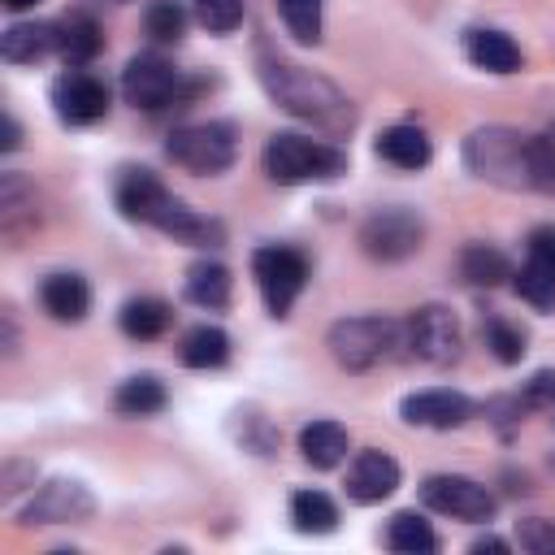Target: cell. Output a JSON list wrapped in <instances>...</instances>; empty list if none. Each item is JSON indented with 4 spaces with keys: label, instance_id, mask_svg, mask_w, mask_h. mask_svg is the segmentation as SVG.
Listing matches in <instances>:
<instances>
[{
    "label": "cell",
    "instance_id": "obj_15",
    "mask_svg": "<svg viewBox=\"0 0 555 555\" xmlns=\"http://www.w3.org/2000/svg\"><path fill=\"white\" fill-rule=\"evenodd\" d=\"M399 481H403L399 460L386 455V451H377V447H369V451H360L351 460L343 486H347V499L351 503H382V499H390L399 490Z\"/></svg>",
    "mask_w": 555,
    "mask_h": 555
},
{
    "label": "cell",
    "instance_id": "obj_17",
    "mask_svg": "<svg viewBox=\"0 0 555 555\" xmlns=\"http://www.w3.org/2000/svg\"><path fill=\"white\" fill-rule=\"evenodd\" d=\"M464 52H468V61L477 65V69H486V74H516L520 69V48L512 43V35H503V30H494V26H477V30H468L464 35Z\"/></svg>",
    "mask_w": 555,
    "mask_h": 555
},
{
    "label": "cell",
    "instance_id": "obj_9",
    "mask_svg": "<svg viewBox=\"0 0 555 555\" xmlns=\"http://www.w3.org/2000/svg\"><path fill=\"white\" fill-rule=\"evenodd\" d=\"M464 347V330L460 317L442 304H425L403 321V356L421 360V364H455Z\"/></svg>",
    "mask_w": 555,
    "mask_h": 555
},
{
    "label": "cell",
    "instance_id": "obj_3",
    "mask_svg": "<svg viewBox=\"0 0 555 555\" xmlns=\"http://www.w3.org/2000/svg\"><path fill=\"white\" fill-rule=\"evenodd\" d=\"M529 134L512 126H477L464 139V165L473 178L503 186V191H533V160H529Z\"/></svg>",
    "mask_w": 555,
    "mask_h": 555
},
{
    "label": "cell",
    "instance_id": "obj_10",
    "mask_svg": "<svg viewBox=\"0 0 555 555\" xmlns=\"http://www.w3.org/2000/svg\"><path fill=\"white\" fill-rule=\"evenodd\" d=\"M360 251L369 260H408L421 243H425V221L421 212L403 208V204H390V208H373L364 221H360Z\"/></svg>",
    "mask_w": 555,
    "mask_h": 555
},
{
    "label": "cell",
    "instance_id": "obj_29",
    "mask_svg": "<svg viewBox=\"0 0 555 555\" xmlns=\"http://www.w3.org/2000/svg\"><path fill=\"white\" fill-rule=\"evenodd\" d=\"M512 286L525 304L533 308H555V269L538 264V260H525L520 269H512Z\"/></svg>",
    "mask_w": 555,
    "mask_h": 555
},
{
    "label": "cell",
    "instance_id": "obj_18",
    "mask_svg": "<svg viewBox=\"0 0 555 555\" xmlns=\"http://www.w3.org/2000/svg\"><path fill=\"white\" fill-rule=\"evenodd\" d=\"M56 52V22H13L0 35V56L9 65H35Z\"/></svg>",
    "mask_w": 555,
    "mask_h": 555
},
{
    "label": "cell",
    "instance_id": "obj_23",
    "mask_svg": "<svg viewBox=\"0 0 555 555\" xmlns=\"http://www.w3.org/2000/svg\"><path fill=\"white\" fill-rule=\"evenodd\" d=\"M169 304L165 299H156V295H139V299H130V304H121V312H117V325H121V334L126 338H139V343H147V338H160L165 330H169Z\"/></svg>",
    "mask_w": 555,
    "mask_h": 555
},
{
    "label": "cell",
    "instance_id": "obj_32",
    "mask_svg": "<svg viewBox=\"0 0 555 555\" xmlns=\"http://www.w3.org/2000/svg\"><path fill=\"white\" fill-rule=\"evenodd\" d=\"M191 17L208 35H230L243 26V0H191Z\"/></svg>",
    "mask_w": 555,
    "mask_h": 555
},
{
    "label": "cell",
    "instance_id": "obj_41",
    "mask_svg": "<svg viewBox=\"0 0 555 555\" xmlns=\"http://www.w3.org/2000/svg\"><path fill=\"white\" fill-rule=\"evenodd\" d=\"M0 330H4V356H13L17 351V330H13V317L9 312L0 317Z\"/></svg>",
    "mask_w": 555,
    "mask_h": 555
},
{
    "label": "cell",
    "instance_id": "obj_34",
    "mask_svg": "<svg viewBox=\"0 0 555 555\" xmlns=\"http://www.w3.org/2000/svg\"><path fill=\"white\" fill-rule=\"evenodd\" d=\"M529 160H533V191L555 195V121H551L542 134H533Z\"/></svg>",
    "mask_w": 555,
    "mask_h": 555
},
{
    "label": "cell",
    "instance_id": "obj_1",
    "mask_svg": "<svg viewBox=\"0 0 555 555\" xmlns=\"http://www.w3.org/2000/svg\"><path fill=\"white\" fill-rule=\"evenodd\" d=\"M113 199L121 208L126 221H139V225H152L186 247H221L225 243V225L217 217H204L195 208H186L152 169H121L117 173V186H113Z\"/></svg>",
    "mask_w": 555,
    "mask_h": 555
},
{
    "label": "cell",
    "instance_id": "obj_4",
    "mask_svg": "<svg viewBox=\"0 0 555 555\" xmlns=\"http://www.w3.org/2000/svg\"><path fill=\"white\" fill-rule=\"evenodd\" d=\"M264 173L278 186H299V182H330L338 173H347V152L312 139V134H295V130H278L264 143Z\"/></svg>",
    "mask_w": 555,
    "mask_h": 555
},
{
    "label": "cell",
    "instance_id": "obj_5",
    "mask_svg": "<svg viewBox=\"0 0 555 555\" xmlns=\"http://www.w3.org/2000/svg\"><path fill=\"white\" fill-rule=\"evenodd\" d=\"M330 356L347 369V373H364L377 369L382 360L403 356V321L395 317H343L330 325Z\"/></svg>",
    "mask_w": 555,
    "mask_h": 555
},
{
    "label": "cell",
    "instance_id": "obj_11",
    "mask_svg": "<svg viewBox=\"0 0 555 555\" xmlns=\"http://www.w3.org/2000/svg\"><path fill=\"white\" fill-rule=\"evenodd\" d=\"M421 503L429 512H438V516H455V520H473V525L490 520L494 507H499V499L481 481L460 477V473H434V477H425L421 481Z\"/></svg>",
    "mask_w": 555,
    "mask_h": 555
},
{
    "label": "cell",
    "instance_id": "obj_37",
    "mask_svg": "<svg viewBox=\"0 0 555 555\" xmlns=\"http://www.w3.org/2000/svg\"><path fill=\"white\" fill-rule=\"evenodd\" d=\"M520 399H525V408H551L555 403V373L551 369H542V373H533L529 382H525V390H520Z\"/></svg>",
    "mask_w": 555,
    "mask_h": 555
},
{
    "label": "cell",
    "instance_id": "obj_25",
    "mask_svg": "<svg viewBox=\"0 0 555 555\" xmlns=\"http://www.w3.org/2000/svg\"><path fill=\"white\" fill-rule=\"evenodd\" d=\"M291 520L299 533H334L338 529V503L325 490H295L291 494Z\"/></svg>",
    "mask_w": 555,
    "mask_h": 555
},
{
    "label": "cell",
    "instance_id": "obj_40",
    "mask_svg": "<svg viewBox=\"0 0 555 555\" xmlns=\"http://www.w3.org/2000/svg\"><path fill=\"white\" fill-rule=\"evenodd\" d=\"M17 143H22V126H17L13 113H4V139H0V152H17Z\"/></svg>",
    "mask_w": 555,
    "mask_h": 555
},
{
    "label": "cell",
    "instance_id": "obj_39",
    "mask_svg": "<svg viewBox=\"0 0 555 555\" xmlns=\"http://www.w3.org/2000/svg\"><path fill=\"white\" fill-rule=\"evenodd\" d=\"M30 468H35V464H22V460H9V464H4V490H0V494H4V499H13V494L22 490V473H30Z\"/></svg>",
    "mask_w": 555,
    "mask_h": 555
},
{
    "label": "cell",
    "instance_id": "obj_26",
    "mask_svg": "<svg viewBox=\"0 0 555 555\" xmlns=\"http://www.w3.org/2000/svg\"><path fill=\"white\" fill-rule=\"evenodd\" d=\"M186 299L191 304H199V308H208V312H217V308H225L230 304V291H234V278H230V269L225 264H195L191 273H186Z\"/></svg>",
    "mask_w": 555,
    "mask_h": 555
},
{
    "label": "cell",
    "instance_id": "obj_19",
    "mask_svg": "<svg viewBox=\"0 0 555 555\" xmlns=\"http://www.w3.org/2000/svg\"><path fill=\"white\" fill-rule=\"evenodd\" d=\"M377 156L386 160V165H395V169H425L429 165V156H434V143H429V134L421 130V126H386L382 134H377Z\"/></svg>",
    "mask_w": 555,
    "mask_h": 555
},
{
    "label": "cell",
    "instance_id": "obj_28",
    "mask_svg": "<svg viewBox=\"0 0 555 555\" xmlns=\"http://www.w3.org/2000/svg\"><path fill=\"white\" fill-rule=\"evenodd\" d=\"M386 546L399 551V555H429V551H438V533L429 529L425 516H416V512H395L390 525H386Z\"/></svg>",
    "mask_w": 555,
    "mask_h": 555
},
{
    "label": "cell",
    "instance_id": "obj_35",
    "mask_svg": "<svg viewBox=\"0 0 555 555\" xmlns=\"http://www.w3.org/2000/svg\"><path fill=\"white\" fill-rule=\"evenodd\" d=\"M516 542L533 555H555V520H546V516L516 520Z\"/></svg>",
    "mask_w": 555,
    "mask_h": 555
},
{
    "label": "cell",
    "instance_id": "obj_38",
    "mask_svg": "<svg viewBox=\"0 0 555 555\" xmlns=\"http://www.w3.org/2000/svg\"><path fill=\"white\" fill-rule=\"evenodd\" d=\"M529 260L555 269V225H538V230L529 234Z\"/></svg>",
    "mask_w": 555,
    "mask_h": 555
},
{
    "label": "cell",
    "instance_id": "obj_16",
    "mask_svg": "<svg viewBox=\"0 0 555 555\" xmlns=\"http://www.w3.org/2000/svg\"><path fill=\"white\" fill-rule=\"evenodd\" d=\"M39 304L52 321H82L91 308V286L82 273H48L39 286Z\"/></svg>",
    "mask_w": 555,
    "mask_h": 555
},
{
    "label": "cell",
    "instance_id": "obj_43",
    "mask_svg": "<svg viewBox=\"0 0 555 555\" xmlns=\"http://www.w3.org/2000/svg\"><path fill=\"white\" fill-rule=\"evenodd\" d=\"M39 0H4V9H13V13H22V9H35Z\"/></svg>",
    "mask_w": 555,
    "mask_h": 555
},
{
    "label": "cell",
    "instance_id": "obj_31",
    "mask_svg": "<svg viewBox=\"0 0 555 555\" xmlns=\"http://www.w3.org/2000/svg\"><path fill=\"white\" fill-rule=\"evenodd\" d=\"M321 9H325V0H278V13L299 43L321 39Z\"/></svg>",
    "mask_w": 555,
    "mask_h": 555
},
{
    "label": "cell",
    "instance_id": "obj_14",
    "mask_svg": "<svg viewBox=\"0 0 555 555\" xmlns=\"http://www.w3.org/2000/svg\"><path fill=\"white\" fill-rule=\"evenodd\" d=\"M399 416L408 425H421V429H460L468 416H473V399L460 395V390H447V386H434V390H416L399 403Z\"/></svg>",
    "mask_w": 555,
    "mask_h": 555
},
{
    "label": "cell",
    "instance_id": "obj_13",
    "mask_svg": "<svg viewBox=\"0 0 555 555\" xmlns=\"http://www.w3.org/2000/svg\"><path fill=\"white\" fill-rule=\"evenodd\" d=\"M52 108L65 126H91L108 113V87L100 74L74 65L52 82Z\"/></svg>",
    "mask_w": 555,
    "mask_h": 555
},
{
    "label": "cell",
    "instance_id": "obj_21",
    "mask_svg": "<svg viewBox=\"0 0 555 555\" xmlns=\"http://www.w3.org/2000/svg\"><path fill=\"white\" fill-rule=\"evenodd\" d=\"M347 429L338 421H308L299 429V455L312 464V468H338L347 460Z\"/></svg>",
    "mask_w": 555,
    "mask_h": 555
},
{
    "label": "cell",
    "instance_id": "obj_22",
    "mask_svg": "<svg viewBox=\"0 0 555 555\" xmlns=\"http://www.w3.org/2000/svg\"><path fill=\"white\" fill-rule=\"evenodd\" d=\"M178 360L186 369H221L230 360V334L221 325H195L178 343Z\"/></svg>",
    "mask_w": 555,
    "mask_h": 555
},
{
    "label": "cell",
    "instance_id": "obj_20",
    "mask_svg": "<svg viewBox=\"0 0 555 555\" xmlns=\"http://www.w3.org/2000/svg\"><path fill=\"white\" fill-rule=\"evenodd\" d=\"M104 48V30L91 13H65L56 22V56L69 61V65H87L95 61Z\"/></svg>",
    "mask_w": 555,
    "mask_h": 555
},
{
    "label": "cell",
    "instance_id": "obj_6",
    "mask_svg": "<svg viewBox=\"0 0 555 555\" xmlns=\"http://www.w3.org/2000/svg\"><path fill=\"white\" fill-rule=\"evenodd\" d=\"M204 82L199 78H186L173 61H165L160 52H139L130 56V65L121 69V95L126 104L143 108V113H160V108H173V104H186L191 95H199Z\"/></svg>",
    "mask_w": 555,
    "mask_h": 555
},
{
    "label": "cell",
    "instance_id": "obj_44",
    "mask_svg": "<svg viewBox=\"0 0 555 555\" xmlns=\"http://www.w3.org/2000/svg\"><path fill=\"white\" fill-rule=\"evenodd\" d=\"M546 412H551V425H555V403H551V408H546Z\"/></svg>",
    "mask_w": 555,
    "mask_h": 555
},
{
    "label": "cell",
    "instance_id": "obj_24",
    "mask_svg": "<svg viewBox=\"0 0 555 555\" xmlns=\"http://www.w3.org/2000/svg\"><path fill=\"white\" fill-rule=\"evenodd\" d=\"M460 278L473 286H499L512 278V260L490 243H468L460 251Z\"/></svg>",
    "mask_w": 555,
    "mask_h": 555
},
{
    "label": "cell",
    "instance_id": "obj_2",
    "mask_svg": "<svg viewBox=\"0 0 555 555\" xmlns=\"http://www.w3.org/2000/svg\"><path fill=\"white\" fill-rule=\"evenodd\" d=\"M260 82L282 113H291L308 126H321L330 134H343L356 126V108H351L347 91H338L330 78H321L304 65H291L273 52H260Z\"/></svg>",
    "mask_w": 555,
    "mask_h": 555
},
{
    "label": "cell",
    "instance_id": "obj_8",
    "mask_svg": "<svg viewBox=\"0 0 555 555\" xmlns=\"http://www.w3.org/2000/svg\"><path fill=\"white\" fill-rule=\"evenodd\" d=\"M251 278L260 286V299L273 317H286L299 299V291L308 286V256L295 251V247H282V243H269V247H256L251 251Z\"/></svg>",
    "mask_w": 555,
    "mask_h": 555
},
{
    "label": "cell",
    "instance_id": "obj_30",
    "mask_svg": "<svg viewBox=\"0 0 555 555\" xmlns=\"http://www.w3.org/2000/svg\"><path fill=\"white\" fill-rule=\"evenodd\" d=\"M143 26L156 43H178L186 35V9L182 0H152L143 13Z\"/></svg>",
    "mask_w": 555,
    "mask_h": 555
},
{
    "label": "cell",
    "instance_id": "obj_12",
    "mask_svg": "<svg viewBox=\"0 0 555 555\" xmlns=\"http://www.w3.org/2000/svg\"><path fill=\"white\" fill-rule=\"evenodd\" d=\"M91 516H95V499L74 477H56V481L39 486L35 499L17 512L22 525H78V520H91Z\"/></svg>",
    "mask_w": 555,
    "mask_h": 555
},
{
    "label": "cell",
    "instance_id": "obj_36",
    "mask_svg": "<svg viewBox=\"0 0 555 555\" xmlns=\"http://www.w3.org/2000/svg\"><path fill=\"white\" fill-rule=\"evenodd\" d=\"M481 412H486V416H490V421L499 425V434L507 438V434H512V429L520 425V412H525V399H520V395H499V399H490V403H486Z\"/></svg>",
    "mask_w": 555,
    "mask_h": 555
},
{
    "label": "cell",
    "instance_id": "obj_27",
    "mask_svg": "<svg viewBox=\"0 0 555 555\" xmlns=\"http://www.w3.org/2000/svg\"><path fill=\"white\" fill-rule=\"evenodd\" d=\"M113 403H117L121 416H152V412H160V408L169 403V395H165V382H160V377L139 373V377H126V382L117 386Z\"/></svg>",
    "mask_w": 555,
    "mask_h": 555
},
{
    "label": "cell",
    "instance_id": "obj_7",
    "mask_svg": "<svg viewBox=\"0 0 555 555\" xmlns=\"http://www.w3.org/2000/svg\"><path fill=\"white\" fill-rule=\"evenodd\" d=\"M165 152L173 165H182L191 173H225L238 156V143H234L230 121H191L169 134Z\"/></svg>",
    "mask_w": 555,
    "mask_h": 555
},
{
    "label": "cell",
    "instance_id": "obj_42",
    "mask_svg": "<svg viewBox=\"0 0 555 555\" xmlns=\"http://www.w3.org/2000/svg\"><path fill=\"white\" fill-rule=\"evenodd\" d=\"M473 551H512V542H507V538L486 533V538H477V542H473Z\"/></svg>",
    "mask_w": 555,
    "mask_h": 555
},
{
    "label": "cell",
    "instance_id": "obj_33",
    "mask_svg": "<svg viewBox=\"0 0 555 555\" xmlns=\"http://www.w3.org/2000/svg\"><path fill=\"white\" fill-rule=\"evenodd\" d=\"M486 347L494 351L499 364H520V356H525V330L512 325V321H503V317H490L486 321Z\"/></svg>",
    "mask_w": 555,
    "mask_h": 555
}]
</instances>
